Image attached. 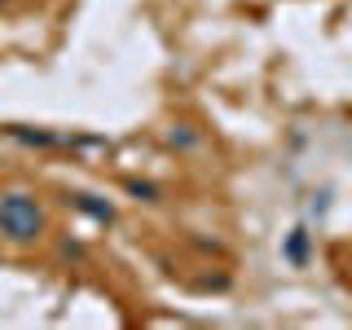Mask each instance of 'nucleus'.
Masks as SVG:
<instances>
[{
    "label": "nucleus",
    "instance_id": "2",
    "mask_svg": "<svg viewBox=\"0 0 352 330\" xmlns=\"http://www.w3.org/2000/svg\"><path fill=\"white\" fill-rule=\"evenodd\" d=\"M71 203L80 207V212H88V216H93V220H102V225H110V220H115V207H110V203H97L93 194H75Z\"/></svg>",
    "mask_w": 352,
    "mask_h": 330
},
{
    "label": "nucleus",
    "instance_id": "4",
    "mask_svg": "<svg viewBox=\"0 0 352 330\" xmlns=\"http://www.w3.org/2000/svg\"><path fill=\"white\" fill-rule=\"evenodd\" d=\"M128 190L137 194V198H146V203H154V198H159V190H154V185H146V181H128Z\"/></svg>",
    "mask_w": 352,
    "mask_h": 330
},
{
    "label": "nucleus",
    "instance_id": "1",
    "mask_svg": "<svg viewBox=\"0 0 352 330\" xmlns=\"http://www.w3.org/2000/svg\"><path fill=\"white\" fill-rule=\"evenodd\" d=\"M44 229H49V216H44V207L31 194H22V190L0 194V234L9 242H18V247L40 242Z\"/></svg>",
    "mask_w": 352,
    "mask_h": 330
},
{
    "label": "nucleus",
    "instance_id": "3",
    "mask_svg": "<svg viewBox=\"0 0 352 330\" xmlns=\"http://www.w3.org/2000/svg\"><path fill=\"white\" fill-rule=\"evenodd\" d=\"M304 251H308V234H304V229H295V234H291V242H286V256H291L295 264H300V260H304Z\"/></svg>",
    "mask_w": 352,
    "mask_h": 330
}]
</instances>
